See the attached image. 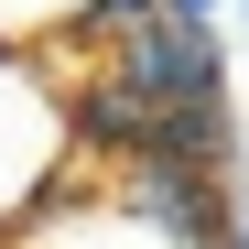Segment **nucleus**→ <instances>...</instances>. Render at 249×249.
Listing matches in <instances>:
<instances>
[{
  "instance_id": "1",
  "label": "nucleus",
  "mask_w": 249,
  "mask_h": 249,
  "mask_svg": "<svg viewBox=\"0 0 249 249\" xmlns=\"http://www.w3.org/2000/svg\"><path fill=\"white\" fill-rule=\"evenodd\" d=\"M108 87L130 98L141 119H174V108H217L228 98V44L206 22H130L119 33V65H108Z\"/></svg>"
},
{
  "instance_id": "2",
  "label": "nucleus",
  "mask_w": 249,
  "mask_h": 249,
  "mask_svg": "<svg viewBox=\"0 0 249 249\" xmlns=\"http://www.w3.org/2000/svg\"><path fill=\"white\" fill-rule=\"evenodd\" d=\"M162 22H206L217 33V0H162Z\"/></svg>"
},
{
  "instance_id": "3",
  "label": "nucleus",
  "mask_w": 249,
  "mask_h": 249,
  "mask_svg": "<svg viewBox=\"0 0 249 249\" xmlns=\"http://www.w3.org/2000/svg\"><path fill=\"white\" fill-rule=\"evenodd\" d=\"M228 249H249V184L228 195Z\"/></svg>"
}]
</instances>
